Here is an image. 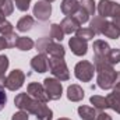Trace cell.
<instances>
[{
	"instance_id": "obj_1",
	"label": "cell",
	"mask_w": 120,
	"mask_h": 120,
	"mask_svg": "<svg viewBox=\"0 0 120 120\" xmlns=\"http://www.w3.org/2000/svg\"><path fill=\"white\" fill-rule=\"evenodd\" d=\"M14 105L20 110H25L28 113L35 115L38 120H52L53 119L52 109H49L43 102H41L38 99H34L27 92L18 94L14 98Z\"/></svg>"
},
{
	"instance_id": "obj_2",
	"label": "cell",
	"mask_w": 120,
	"mask_h": 120,
	"mask_svg": "<svg viewBox=\"0 0 120 120\" xmlns=\"http://www.w3.org/2000/svg\"><path fill=\"white\" fill-rule=\"evenodd\" d=\"M94 66H95V71L98 73V87L102 90L108 91L112 90L115 87V81L117 77V73L115 70V67L106 60V57H94Z\"/></svg>"
},
{
	"instance_id": "obj_3",
	"label": "cell",
	"mask_w": 120,
	"mask_h": 120,
	"mask_svg": "<svg viewBox=\"0 0 120 120\" xmlns=\"http://www.w3.org/2000/svg\"><path fill=\"white\" fill-rule=\"evenodd\" d=\"M49 70H50V73L59 81H67L70 78V71L67 68V64L64 61V57L50 56V59H49Z\"/></svg>"
},
{
	"instance_id": "obj_4",
	"label": "cell",
	"mask_w": 120,
	"mask_h": 120,
	"mask_svg": "<svg viewBox=\"0 0 120 120\" xmlns=\"http://www.w3.org/2000/svg\"><path fill=\"white\" fill-rule=\"evenodd\" d=\"M94 73H95V66L88 60H81L74 67L75 77L82 82H90L94 78Z\"/></svg>"
},
{
	"instance_id": "obj_5",
	"label": "cell",
	"mask_w": 120,
	"mask_h": 120,
	"mask_svg": "<svg viewBox=\"0 0 120 120\" xmlns=\"http://www.w3.org/2000/svg\"><path fill=\"white\" fill-rule=\"evenodd\" d=\"M98 14L102 18H108V17H116L120 14V4L112 0H101L98 3Z\"/></svg>"
},
{
	"instance_id": "obj_6",
	"label": "cell",
	"mask_w": 120,
	"mask_h": 120,
	"mask_svg": "<svg viewBox=\"0 0 120 120\" xmlns=\"http://www.w3.org/2000/svg\"><path fill=\"white\" fill-rule=\"evenodd\" d=\"M24 81H25V74L21 71V70H13L4 80V87L10 91H17L20 90L22 85H24Z\"/></svg>"
},
{
	"instance_id": "obj_7",
	"label": "cell",
	"mask_w": 120,
	"mask_h": 120,
	"mask_svg": "<svg viewBox=\"0 0 120 120\" xmlns=\"http://www.w3.org/2000/svg\"><path fill=\"white\" fill-rule=\"evenodd\" d=\"M45 91L49 96V101H59L63 94V87L57 78H45L43 81Z\"/></svg>"
},
{
	"instance_id": "obj_8",
	"label": "cell",
	"mask_w": 120,
	"mask_h": 120,
	"mask_svg": "<svg viewBox=\"0 0 120 120\" xmlns=\"http://www.w3.org/2000/svg\"><path fill=\"white\" fill-rule=\"evenodd\" d=\"M52 14V4L43 0L36 1V4L34 6V15L35 18H38L39 21H48L49 17Z\"/></svg>"
},
{
	"instance_id": "obj_9",
	"label": "cell",
	"mask_w": 120,
	"mask_h": 120,
	"mask_svg": "<svg viewBox=\"0 0 120 120\" xmlns=\"http://www.w3.org/2000/svg\"><path fill=\"white\" fill-rule=\"evenodd\" d=\"M27 94L31 95L34 99H38V101H41L43 103H46L49 101V96H48V94L45 91V87L42 84H39V82H31V84H28Z\"/></svg>"
},
{
	"instance_id": "obj_10",
	"label": "cell",
	"mask_w": 120,
	"mask_h": 120,
	"mask_svg": "<svg viewBox=\"0 0 120 120\" xmlns=\"http://www.w3.org/2000/svg\"><path fill=\"white\" fill-rule=\"evenodd\" d=\"M68 46L71 49V52L75 55V56H85L87 52H88V45H87V41H82L77 36L71 38L68 41Z\"/></svg>"
},
{
	"instance_id": "obj_11",
	"label": "cell",
	"mask_w": 120,
	"mask_h": 120,
	"mask_svg": "<svg viewBox=\"0 0 120 120\" xmlns=\"http://www.w3.org/2000/svg\"><path fill=\"white\" fill-rule=\"evenodd\" d=\"M31 67L36 73H45L49 68V59L45 53H39L31 59Z\"/></svg>"
},
{
	"instance_id": "obj_12",
	"label": "cell",
	"mask_w": 120,
	"mask_h": 120,
	"mask_svg": "<svg viewBox=\"0 0 120 120\" xmlns=\"http://www.w3.org/2000/svg\"><path fill=\"white\" fill-rule=\"evenodd\" d=\"M80 25H81V24H80L73 15H67V17L60 22V27H61L63 32H64V34H68V35L77 32V31L80 30Z\"/></svg>"
},
{
	"instance_id": "obj_13",
	"label": "cell",
	"mask_w": 120,
	"mask_h": 120,
	"mask_svg": "<svg viewBox=\"0 0 120 120\" xmlns=\"http://www.w3.org/2000/svg\"><path fill=\"white\" fill-rule=\"evenodd\" d=\"M67 98L71 102H80L84 99V90L78 84H71L67 88Z\"/></svg>"
},
{
	"instance_id": "obj_14",
	"label": "cell",
	"mask_w": 120,
	"mask_h": 120,
	"mask_svg": "<svg viewBox=\"0 0 120 120\" xmlns=\"http://www.w3.org/2000/svg\"><path fill=\"white\" fill-rule=\"evenodd\" d=\"M60 8L64 15H74L77 10L80 8V1L78 0H63Z\"/></svg>"
},
{
	"instance_id": "obj_15",
	"label": "cell",
	"mask_w": 120,
	"mask_h": 120,
	"mask_svg": "<svg viewBox=\"0 0 120 120\" xmlns=\"http://www.w3.org/2000/svg\"><path fill=\"white\" fill-rule=\"evenodd\" d=\"M45 55H50V56H55V57H64L66 49H64L60 43L50 41V42L48 43L46 49H45Z\"/></svg>"
},
{
	"instance_id": "obj_16",
	"label": "cell",
	"mask_w": 120,
	"mask_h": 120,
	"mask_svg": "<svg viewBox=\"0 0 120 120\" xmlns=\"http://www.w3.org/2000/svg\"><path fill=\"white\" fill-rule=\"evenodd\" d=\"M92 48H94V53H95V56H98V57H106L108 53H109V50H110L109 43L105 42V41H101V39L95 41Z\"/></svg>"
},
{
	"instance_id": "obj_17",
	"label": "cell",
	"mask_w": 120,
	"mask_h": 120,
	"mask_svg": "<svg viewBox=\"0 0 120 120\" xmlns=\"http://www.w3.org/2000/svg\"><path fill=\"white\" fill-rule=\"evenodd\" d=\"M106 101H108V105L110 109H113L116 113L120 115V91L119 90H113L112 94H109L106 96Z\"/></svg>"
},
{
	"instance_id": "obj_18",
	"label": "cell",
	"mask_w": 120,
	"mask_h": 120,
	"mask_svg": "<svg viewBox=\"0 0 120 120\" xmlns=\"http://www.w3.org/2000/svg\"><path fill=\"white\" fill-rule=\"evenodd\" d=\"M102 35H105L106 38H110V39H117L120 36V30L112 21H106L105 28L102 31Z\"/></svg>"
},
{
	"instance_id": "obj_19",
	"label": "cell",
	"mask_w": 120,
	"mask_h": 120,
	"mask_svg": "<svg viewBox=\"0 0 120 120\" xmlns=\"http://www.w3.org/2000/svg\"><path fill=\"white\" fill-rule=\"evenodd\" d=\"M78 115H80V117L82 120H94L96 117V115H98V109L82 105V106L78 108Z\"/></svg>"
},
{
	"instance_id": "obj_20",
	"label": "cell",
	"mask_w": 120,
	"mask_h": 120,
	"mask_svg": "<svg viewBox=\"0 0 120 120\" xmlns=\"http://www.w3.org/2000/svg\"><path fill=\"white\" fill-rule=\"evenodd\" d=\"M35 25V21L31 15H24L22 18L18 20L17 22V30L20 32H28V31L32 30V27Z\"/></svg>"
},
{
	"instance_id": "obj_21",
	"label": "cell",
	"mask_w": 120,
	"mask_h": 120,
	"mask_svg": "<svg viewBox=\"0 0 120 120\" xmlns=\"http://www.w3.org/2000/svg\"><path fill=\"white\" fill-rule=\"evenodd\" d=\"M105 24H106V18H102L101 15H95V17L91 20L90 28L95 32V35H96V34H102V31L105 28Z\"/></svg>"
},
{
	"instance_id": "obj_22",
	"label": "cell",
	"mask_w": 120,
	"mask_h": 120,
	"mask_svg": "<svg viewBox=\"0 0 120 120\" xmlns=\"http://www.w3.org/2000/svg\"><path fill=\"white\" fill-rule=\"evenodd\" d=\"M34 45L35 43H34V41L31 38H28V36H18L15 48L20 49V50H22V52H28V50H31L34 48Z\"/></svg>"
},
{
	"instance_id": "obj_23",
	"label": "cell",
	"mask_w": 120,
	"mask_h": 120,
	"mask_svg": "<svg viewBox=\"0 0 120 120\" xmlns=\"http://www.w3.org/2000/svg\"><path fill=\"white\" fill-rule=\"evenodd\" d=\"M91 103L94 105L95 109L98 110H105V109H109V105H108V101L105 96H99V95H94L91 96Z\"/></svg>"
},
{
	"instance_id": "obj_24",
	"label": "cell",
	"mask_w": 120,
	"mask_h": 120,
	"mask_svg": "<svg viewBox=\"0 0 120 120\" xmlns=\"http://www.w3.org/2000/svg\"><path fill=\"white\" fill-rule=\"evenodd\" d=\"M14 11V4L11 0H0V13L7 17V15H11Z\"/></svg>"
},
{
	"instance_id": "obj_25",
	"label": "cell",
	"mask_w": 120,
	"mask_h": 120,
	"mask_svg": "<svg viewBox=\"0 0 120 120\" xmlns=\"http://www.w3.org/2000/svg\"><path fill=\"white\" fill-rule=\"evenodd\" d=\"M8 68V57L6 55H0V84H4V74Z\"/></svg>"
},
{
	"instance_id": "obj_26",
	"label": "cell",
	"mask_w": 120,
	"mask_h": 120,
	"mask_svg": "<svg viewBox=\"0 0 120 120\" xmlns=\"http://www.w3.org/2000/svg\"><path fill=\"white\" fill-rule=\"evenodd\" d=\"M75 36L80 38V39H82V41H91V39H94L95 32L91 28H80L75 32Z\"/></svg>"
},
{
	"instance_id": "obj_27",
	"label": "cell",
	"mask_w": 120,
	"mask_h": 120,
	"mask_svg": "<svg viewBox=\"0 0 120 120\" xmlns=\"http://www.w3.org/2000/svg\"><path fill=\"white\" fill-rule=\"evenodd\" d=\"M50 38L56 39V41H61L64 38V32H63L59 24H52L50 25Z\"/></svg>"
},
{
	"instance_id": "obj_28",
	"label": "cell",
	"mask_w": 120,
	"mask_h": 120,
	"mask_svg": "<svg viewBox=\"0 0 120 120\" xmlns=\"http://www.w3.org/2000/svg\"><path fill=\"white\" fill-rule=\"evenodd\" d=\"M106 60H108L112 66L120 63V49H117V48L112 49V48H110V50H109V53H108V56H106Z\"/></svg>"
},
{
	"instance_id": "obj_29",
	"label": "cell",
	"mask_w": 120,
	"mask_h": 120,
	"mask_svg": "<svg viewBox=\"0 0 120 120\" xmlns=\"http://www.w3.org/2000/svg\"><path fill=\"white\" fill-rule=\"evenodd\" d=\"M80 6H81L90 15H94L95 11H96V6H95V1H94V0H80Z\"/></svg>"
},
{
	"instance_id": "obj_30",
	"label": "cell",
	"mask_w": 120,
	"mask_h": 120,
	"mask_svg": "<svg viewBox=\"0 0 120 120\" xmlns=\"http://www.w3.org/2000/svg\"><path fill=\"white\" fill-rule=\"evenodd\" d=\"M73 17H74V18H75L80 24H85V22L90 20V14H88V13H87V11H85L81 6H80V8L77 10V13H75Z\"/></svg>"
},
{
	"instance_id": "obj_31",
	"label": "cell",
	"mask_w": 120,
	"mask_h": 120,
	"mask_svg": "<svg viewBox=\"0 0 120 120\" xmlns=\"http://www.w3.org/2000/svg\"><path fill=\"white\" fill-rule=\"evenodd\" d=\"M13 32V24L6 20V17H0V34L7 35Z\"/></svg>"
},
{
	"instance_id": "obj_32",
	"label": "cell",
	"mask_w": 120,
	"mask_h": 120,
	"mask_svg": "<svg viewBox=\"0 0 120 120\" xmlns=\"http://www.w3.org/2000/svg\"><path fill=\"white\" fill-rule=\"evenodd\" d=\"M50 41H52V38H49V36H43V38L38 39V42L35 43L36 50H38L39 53H45V49H46V46H48V43H49Z\"/></svg>"
},
{
	"instance_id": "obj_33",
	"label": "cell",
	"mask_w": 120,
	"mask_h": 120,
	"mask_svg": "<svg viewBox=\"0 0 120 120\" xmlns=\"http://www.w3.org/2000/svg\"><path fill=\"white\" fill-rule=\"evenodd\" d=\"M4 38H6V41H7V46L8 48H14L15 46V43H17V39H18V35L13 31V32H10V34H7V35H3Z\"/></svg>"
},
{
	"instance_id": "obj_34",
	"label": "cell",
	"mask_w": 120,
	"mask_h": 120,
	"mask_svg": "<svg viewBox=\"0 0 120 120\" xmlns=\"http://www.w3.org/2000/svg\"><path fill=\"white\" fill-rule=\"evenodd\" d=\"M14 3H15V7L20 11H28L31 0H14Z\"/></svg>"
},
{
	"instance_id": "obj_35",
	"label": "cell",
	"mask_w": 120,
	"mask_h": 120,
	"mask_svg": "<svg viewBox=\"0 0 120 120\" xmlns=\"http://www.w3.org/2000/svg\"><path fill=\"white\" fill-rule=\"evenodd\" d=\"M6 103H7V95H6V91H4V85L0 84V110L4 109Z\"/></svg>"
},
{
	"instance_id": "obj_36",
	"label": "cell",
	"mask_w": 120,
	"mask_h": 120,
	"mask_svg": "<svg viewBox=\"0 0 120 120\" xmlns=\"http://www.w3.org/2000/svg\"><path fill=\"white\" fill-rule=\"evenodd\" d=\"M11 120H28V112H25V110L15 112V113L13 115Z\"/></svg>"
},
{
	"instance_id": "obj_37",
	"label": "cell",
	"mask_w": 120,
	"mask_h": 120,
	"mask_svg": "<svg viewBox=\"0 0 120 120\" xmlns=\"http://www.w3.org/2000/svg\"><path fill=\"white\" fill-rule=\"evenodd\" d=\"M94 120H112V117H110L108 113H105L103 110H99L98 115H96V117H95Z\"/></svg>"
},
{
	"instance_id": "obj_38",
	"label": "cell",
	"mask_w": 120,
	"mask_h": 120,
	"mask_svg": "<svg viewBox=\"0 0 120 120\" xmlns=\"http://www.w3.org/2000/svg\"><path fill=\"white\" fill-rule=\"evenodd\" d=\"M6 48H8V46H7V41H6L4 36H0V50H3V49H6Z\"/></svg>"
},
{
	"instance_id": "obj_39",
	"label": "cell",
	"mask_w": 120,
	"mask_h": 120,
	"mask_svg": "<svg viewBox=\"0 0 120 120\" xmlns=\"http://www.w3.org/2000/svg\"><path fill=\"white\" fill-rule=\"evenodd\" d=\"M115 90H119L120 91V71L117 73V77H116V81H115Z\"/></svg>"
},
{
	"instance_id": "obj_40",
	"label": "cell",
	"mask_w": 120,
	"mask_h": 120,
	"mask_svg": "<svg viewBox=\"0 0 120 120\" xmlns=\"http://www.w3.org/2000/svg\"><path fill=\"white\" fill-rule=\"evenodd\" d=\"M112 22H113V24L120 30V14L119 15H116V17H113V21H112Z\"/></svg>"
},
{
	"instance_id": "obj_41",
	"label": "cell",
	"mask_w": 120,
	"mask_h": 120,
	"mask_svg": "<svg viewBox=\"0 0 120 120\" xmlns=\"http://www.w3.org/2000/svg\"><path fill=\"white\" fill-rule=\"evenodd\" d=\"M43 1H48V3H53L55 0H43Z\"/></svg>"
},
{
	"instance_id": "obj_42",
	"label": "cell",
	"mask_w": 120,
	"mask_h": 120,
	"mask_svg": "<svg viewBox=\"0 0 120 120\" xmlns=\"http://www.w3.org/2000/svg\"><path fill=\"white\" fill-rule=\"evenodd\" d=\"M59 120H70V119H67V117H60Z\"/></svg>"
}]
</instances>
